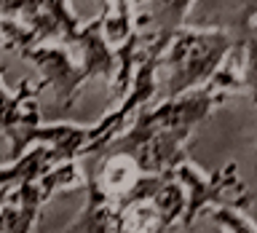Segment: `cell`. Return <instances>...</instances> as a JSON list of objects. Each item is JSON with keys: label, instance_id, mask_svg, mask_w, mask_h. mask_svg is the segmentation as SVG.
Returning a JSON list of instances; mask_svg holds the SVG:
<instances>
[{"label": "cell", "instance_id": "6da1fadb", "mask_svg": "<svg viewBox=\"0 0 257 233\" xmlns=\"http://www.w3.org/2000/svg\"><path fill=\"white\" fill-rule=\"evenodd\" d=\"M166 64L172 67L169 96H180L212 78L222 56L230 51V38L225 32H174Z\"/></svg>", "mask_w": 257, "mask_h": 233}, {"label": "cell", "instance_id": "7a4b0ae2", "mask_svg": "<svg viewBox=\"0 0 257 233\" xmlns=\"http://www.w3.org/2000/svg\"><path fill=\"white\" fill-rule=\"evenodd\" d=\"M174 177L188 188L185 196V212L180 217V228H190L196 222V217L201 212H206V206H225V209H244L252 206V190L238 180L236 164H225L222 169H217L212 177H201L188 161L174 169Z\"/></svg>", "mask_w": 257, "mask_h": 233}, {"label": "cell", "instance_id": "3957f363", "mask_svg": "<svg viewBox=\"0 0 257 233\" xmlns=\"http://www.w3.org/2000/svg\"><path fill=\"white\" fill-rule=\"evenodd\" d=\"M22 56H27L30 62L38 64L40 72H43V83L54 86L56 94H59V99H67V104H72L78 88L83 86V80H80V70L72 64V59L62 51V48L30 46L22 51Z\"/></svg>", "mask_w": 257, "mask_h": 233}, {"label": "cell", "instance_id": "277c9868", "mask_svg": "<svg viewBox=\"0 0 257 233\" xmlns=\"http://www.w3.org/2000/svg\"><path fill=\"white\" fill-rule=\"evenodd\" d=\"M86 185H88L86 206L64 233H112L115 230V212H112L110 198L94 182V177H88Z\"/></svg>", "mask_w": 257, "mask_h": 233}, {"label": "cell", "instance_id": "5b68a950", "mask_svg": "<svg viewBox=\"0 0 257 233\" xmlns=\"http://www.w3.org/2000/svg\"><path fill=\"white\" fill-rule=\"evenodd\" d=\"M193 0H153V22L158 27V38L172 40V35L185 19Z\"/></svg>", "mask_w": 257, "mask_h": 233}, {"label": "cell", "instance_id": "8992f818", "mask_svg": "<svg viewBox=\"0 0 257 233\" xmlns=\"http://www.w3.org/2000/svg\"><path fill=\"white\" fill-rule=\"evenodd\" d=\"M209 217H212L217 225H222L225 230H230V233H257L252 225H249V220H244L241 212H236V209L217 206V209H209Z\"/></svg>", "mask_w": 257, "mask_h": 233}, {"label": "cell", "instance_id": "52a82bcc", "mask_svg": "<svg viewBox=\"0 0 257 233\" xmlns=\"http://www.w3.org/2000/svg\"><path fill=\"white\" fill-rule=\"evenodd\" d=\"M257 14V0H244V19L249 22Z\"/></svg>", "mask_w": 257, "mask_h": 233}, {"label": "cell", "instance_id": "ba28073f", "mask_svg": "<svg viewBox=\"0 0 257 233\" xmlns=\"http://www.w3.org/2000/svg\"><path fill=\"white\" fill-rule=\"evenodd\" d=\"M11 190H14V188H0V206H3L6 201H8V196H11Z\"/></svg>", "mask_w": 257, "mask_h": 233}, {"label": "cell", "instance_id": "9c48e42d", "mask_svg": "<svg viewBox=\"0 0 257 233\" xmlns=\"http://www.w3.org/2000/svg\"><path fill=\"white\" fill-rule=\"evenodd\" d=\"M6 46V40H3V30H0V48H3Z\"/></svg>", "mask_w": 257, "mask_h": 233}]
</instances>
